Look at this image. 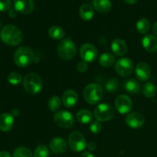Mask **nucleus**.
<instances>
[{
	"label": "nucleus",
	"instance_id": "12",
	"mask_svg": "<svg viewBox=\"0 0 157 157\" xmlns=\"http://www.w3.org/2000/svg\"><path fill=\"white\" fill-rule=\"evenodd\" d=\"M126 123L130 128H140L145 123V117L142 113L133 112L127 115L126 117Z\"/></svg>",
	"mask_w": 157,
	"mask_h": 157
},
{
	"label": "nucleus",
	"instance_id": "6",
	"mask_svg": "<svg viewBox=\"0 0 157 157\" xmlns=\"http://www.w3.org/2000/svg\"><path fill=\"white\" fill-rule=\"evenodd\" d=\"M94 114L97 121L104 122V121H110L113 118L114 115V109L110 104L104 103V104H99L95 108Z\"/></svg>",
	"mask_w": 157,
	"mask_h": 157
},
{
	"label": "nucleus",
	"instance_id": "14",
	"mask_svg": "<svg viewBox=\"0 0 157 157\" xmlns=\"http://www.w3.org/2000/svg\"><path fill=\"white\" fill-rule=\"evenodd\" d=\"M135 73L137 79L141 81H146L151 77V69L150 65L145 62H140L136 65Z\"/></svg>",
	"mask_w": 157,
	"mask_h": 157
},
{
	"label": "nucleus",
	"instance_id": "16",
	"mask_svg": "<svg viewBox=\"0 0 157 157\" xmlns=\"http://www.w3.org/2000/svg\"><path fill=\"white\" fill-rule=\"evenodd\" d=\"M78 97L76 92L73 90H67L62 95V103L65 107H72L77 104Z\"/></svg>",
	"mask_w": 157,
	"mask_h": 157
},
{
	"label": "nucleus",
	"instance_id": "7",
	"mask_svg": "<svg viewBox=\"0 0 157 157\" xmlns=\"http://www.w3.org/2000/svg\"><path fill=\"white\" fill-rule=\"evenodd\" d=\"M68 144L70 148L74 152H81L87 147L86 140L82 133L75 131L71 133L68 138Z\"/></svg>",
	"mask_w": 157,
	"mask_h": 157
},
{
	"label": "nucleus",
	"instance_id": "3",
	"mask_svg": "<svg viewBox=\"0 0 157 157\" xmlns=\"http://www.w3.org/2000/svg\"><path fill=\"white\" fill-rule=\"evenodd\" d=\"M23 87L27 93L35 94L39 93L42 89V80L41 77L37 74H28L23 79Z\"/></svg>",
	"mask_w": 157,
	"mask_h": 157
},
{
	"label": "nucleus",
	"instance_id": "1",
	"mask_svg": "<svg viewBox=\"0 0 157 157\" xmlns=\"http://www.w3.org/2000/svg\"><path fill=\"white\" fill-rule=\"evenodd\" d=\"M0 38L5 44L10 46L18 45L22 40L21 30L13 25H7L0 32Z\"/></svg>",
	"mask_w": 157,
	"mask_h": 157
},
{
	"label": "nucleus",
	"instance_id": "40",
	"mask_svg": "<svg viewBox=\"0 0 157 157\" xmlns=\"http://www.w3.org/2000/svg\"><path fill=\"white\" fill-rule=\"evenodd\" d=\"M18 113H19V111H18V109H13L12 110V112H11V114L13 117H17L18 115Z\"/></svg>",
	"mask_w": 157,
	"mask_h": 157
},
{
	"label": "nucleus",
	"instance_id": "31",
	"mask_svg": "<svg viewBox=\"0 0 157 157\" xmlns=\"http://www.w3.org/2000/svg\"><path fill=\"white\" fill-rule=\"evenodd\" d=\"M119 81L117 78H112V79L109 80L107 83L106 84V90L110 93H113V92L117 91L119 88Z\"/></svg>",
	"mask_w": 157,
	"mask_h": 157
},
{
	"label": "nucleus",
	"instance_id": "17",
	"mask_svg": "<svg viewBox=\"0 0 157 157\" xmlns=\"http://www.w3.org/2000/svg\"><path fill=\"white\" fill-rule=\"evenodd\" d=\"M142 44L144 48L150 53L157 52V37L153 35H147L143 38Z\"/></svg>",
	"mask_w": 157,
	"mask_h": 157
},
{
	"label": "nucleus",
	"instance_id": "42",
	"mask_svg": "<svg viewBox=\"0 0 157 157\" xmlns=\"http://www.w3.org/2000/svg\"><path fill=\"white\" fill-rule=\"evenodd\" d=\"M125 2L130 5H133L137 2V0H125Z\"/></svg>",
	"mask_w": 157,
	"mask_h": 157
},
{
	"label": "nucleus",
	"instance_id": "41",
	"mask_svg": "<svg viewBox=\"0 0 157 157\" xmlns=\"http://www.w3.org/2000/svg\"><path fill=\"white\" fill-rule=\"evenodd\" d=\"M153 33L156 36H157V21L154 23L153 26Z\"/></svg>",
	"mask_w": 157,
	"mask_h": 157
},
{
	"label": "nucleus",
	"instance_id": "10",
	"mask_svg": "<svg viewBox=\"0 0 157 157\" xmlns=\"http://www.w3.org/2000/svg\"><path fill=\"white\" fill-rule=\"evenodd\" d=\"M80 55L85 62H93L98 58V50L94 44L86 43L81 47Z\"/></svg>",
	"mask_w": 157,
	"mask_h": 157
},
{
	"label": "nucleus",
	"instance_id": "21",
	"mask_svg": "<svg viewBox=\"0 0 157 157\" xmlns=\"http://www.w3.org/2000/svg\"><path fill=\"white\" fill-rule=\"evenodd\" d=\"M94 11L93 7L90 4L85 3V4H83L80 7V17L83 20H84V21H89V20L92 19V18L94 16Z\"/></svg>",
	"mask_w": 157,
	"mask_h": 157
},
{
	"label": "nucleus",
	"instance_id": "9",
	"mask_svg": "<svg viewBox=\"0 0 157 157\" xmlns=\"http://www.w3.org/2000/svg\"><path fill=\"white\" fill-rule=\"evenodd\" d=\"M55 123L61 128H69L73 126L75 119L70 112L66 110H60L54 115Z\"/></svg>",
	"mask_w": 157,
	"mask_h": 157
},
{
	"label": "nucleus",
	"instance_id": "13",
	"mask_svg": "<svg viewBox=\"0 0 157 157\" xmlns=\"http://www.w3.org/2000/svg\"><path fill=\"white\" fill-rule=\"evenodd\" d=\"M14 7L18 12L28 15L34 10L35 2L33 0H14Z\"/></svg>",
	"mask_w": 157,
	"mask_h": 157
},
{
	"label": "nucleus",
	"instance_id": "5",
	"mask_svg": "<svg viewBox=\"0 0 157 157\" xmlns=\"http://www.w3.org/2000/svg\"><path fill=\"white\" fill-rule=\"evenodd\" d=\"M77 48L75 42L69 38L62 40L58 45V54L63 60H71L76 55Z\"/></svg>",
	"mask_w": 157,
	"mask_h": 157
},
{
	"label": "nucleus",
	"instance_id": "37",
	"mask_svg": "<svg viewBox=\"0 0 157 157\" xmlns=\"http://www.w3.org/2000/svg\"><path fill=\"white\" fill-rule=\"evenodd\" d=\"M87 149H88L89 150H91V151H93V150H94L95 149H96L97 146H96V144H95L94 142H90V143H88V144H87Z\"/></svg>",
	"mask_w": 157,
	"mask_h": 157
},
{
	"label": "nucleus",
	"instance_id": "25",
	"mask_svg": "<svg viewBox=\"0 0 157 157\" xmlns=\"http://www.w3.org/2000/svg\"><path fill=\"white\" fill-rule=\"evenodd\" d=\"M125 89L128 93L132 94H136L140 92V84L135 79H129L125 83Z\"/></svg>",
	"mask_w": 157,
	"mask_h": 157
},
{
	"label": "nucleus",
	"instance_id": "15",
	"mask_svg": "<svg viewBox=\"0 0 157 157\" xmlns=\"http://www.w3.org/2000/svg\"><path fill=\"white\" fill-rule=\"evenodd\" d=\"M50 149L55 153H63L67 150V143L63 138L55 137L51 140L49 144Z\"/></svg>",
	"mask_w": 157,
	"mask_h": 157
},
{
	"label": "nucleus",
	"instance_id": "27",
	"mask_svg": "<svg viewBox=\"0 0 157 157\" xmlns=\"http://www.w3.org/2000/svg\"><path fill=\"white\" fill-rule=\"evenodd\" d=\"M150 23L148 19L145 18H142L139 19L136 22V29L141 34H145L150 30Z\"/></svg>",
	"mask_w": 157,
	"mask_h": 157
},
{
	"label": "nucleus",
	"instance_id": "36",
	"mask_svg": "<svg viewBox=\"0 0 157 157\" xmlns=\"http://www.w3.org/2000/svg\"><path fill=\"white\" fill-rule=\"evenodd\" d=\"M9 17H11V18H15V17L18 15V12H17L16 9H12L9 10Z\"/></svg>",
	"mask_w": 157,
	"mask_h": 157
},
{
	"label": "nucleus",
	"instance_id": "8",
	"mask_svg": "<svg viewBox=\"0 0 157 157\" xmlns=\"http://www.w3.org/2000/svg\"><path fill=\"white\" fill-rule=\"evenodd\" d=\"M117 73L122 77H128L131 75L134 70V64L130 58H124L118 60L115 64Z\"/></svg>",
	"mask_w": 157,
	"mask_h": 157
},
{
	"label": "nucleus",
	"instance_id": "22",
	"mask_svg": "<svg viewBox=\"0 0 157 157\" xmlns=\"http://www.w3.org/2000/svg\"><path fill=\"white\" fill-rule=\"evenodd\" d=\"M77 119L81 124H87L91 122L93 117L91 112L86 109H82L77 113Z\"/></svg>",
	"mask_w": 157,
	"mask_h": 157
},
{
	"label": "nucleus",
	"instance_id": "20",
	"mask_svg": "<svg viewBox=\"0 0 157 157\" xmlns=\"http://www.w3.org/2000/svg\"><path fill=\"white\" fill-rule=\"evenodd\" d=\"M93 6L98 12L106 13L110 10L112 4L110 0H93Z\"/></svg>",
	"mask_w": 157,
	"mask_h": 157
},
{
	"label": "nucleus",
	"instance_id": "24",
	"mask_svg": "<svg viewBox=\"0 0 157 157\" xmlns=\"http://www.w3.org/2000/svg\"><path fill=\"white\" fill-rule=\"evenodd\" d=\"M99 62L104 67H111L115 62L114 55L110 53H104L99 58Z\"/></svg>",
	"mask_w": 157,
	"mask_h": 157
},
{
	"label": "nucleus",
	"instance_id": "4",
	"mask_svg": "<svg viewBox=\"0 0 157 157\" xmlns=\"http://www.w3.org/2000/svg\"><path fill=\"white\" fill-rule=\"evenodd\" d=\"M104 91L101 85L95 83L88 84L84 90V100L90 104H96L102 100Z\"/></svg>",
	"mask_w": 157,
	"mask_h": 157
},
{
	"label": "nucleus",
	"instance_id": "18",
	"mask_svg": "<svg viewBox=\"0 0 157 157\" xmlns=\"http://www.w3.org/2000/svg\"><path fill=\"white\" fill-rule=\"evenodd\" d=\"M14 124V117L11 113H4L0 115V130L9 131Z\"/></svg>",
	"mask_w": 157,
	"mask_h": 157
},
{
	"label": "nucleus",
	"instance_id": "33",
	"mask_svg": "<svg viewBox=\"0 0 157 157\" xmlns=\"http://www.w3.org/2000/svg\"><path fill=\"white\" fill-rule=\"evenodd\" d=\"M90 130L94 134H98L102 130V125L99 121H95L91 123L90 126Z\"/></svg>",
	"mask_w": 157,
	"mask_h": 157
},
{
	"label": "nucleus",
	"instance_id": "29",
	"mask_svg": "<svg viewBox=\"0 0 157 157\" xmlns=\"http://www.w3.org/2000/svg\"><path fill=\"white\" fill-rule=\"evenodd\" d=\"M13 157H33V155L29 148L21 147L14 151Z\"/></svg>",
	"mask_w": 157,
	"mask_h": 157
},
{
	"label": "nucleus",
	"instance_id": "35",
	"mask_svg": "<svg viewBox=\"0 0 157 157\" xmlns=\"http://www.w3.org/2000/svg\"><path fill=\"white\" fill-rule=\"evenodd\" d=\"M87 67H88V66L85 61H81L77 64V70L81 73H84V71H86L87 70Z\"/></svg>",
	"mask_w": 157,
	"mask_h": 157
},
{
	"label": "nucleus",
	"instance_id": "30",
	"mask_svg": "<svg viewBox=\"0 0 157 157\" xmlns=\"http://www.w3.org/2000/svg\"><path fill=\"white\" fill-rule=\"evenodd\" d=\"M8 81L12 85H18L22 81V77L18 72H12L7 77Z\"/></svg>",
	"mask_w": 157,
	"mask_h": 157
},
{
	"label": "nucleus",
	"instance_id": "23",
	"mask_svg": "<svg viewBox=\"0 0 157 157\" xmlns=\"http://www.w3.org/2000/svg\"><path fill=\"white\" fill-rule=\"evenodd\" d=\"M48 35L53 39L59 40L65 36V32L60 26L54 25L48 29Z\"/></svg>",
	"mask_w": 157,
	"mask_h": 157
},
{
	"label": "nucleus",
	"instance_id": "39",
	"mask_svg": "<svg viewBox=\"0 0 157 157\" xmlns=\"http://www.w3.org/2000/svg\"><path fill=\"white\" fill-rule=\"evenodd\" d=\"M81 157H94V155L92 154L91 153H90V152H84V153H83L82 154H81Z\"/></svg>",
	"mask_w": 157,
	"mask_h": 157
},
{
	"label": "nucleus",
	"instance_id": "28",
	"mask_svg": "<svg viewBox=\"0 0 157 157\" xmlns=\"http://www.w3.org/2000/svg\"><path fill=\"white\" fill-rule=\"evenodd\" d=\"M61 105V101L59 97L58 96H52V98H50V99L48 100V108L52 112H55L58 110H59Z\"/></svg>",
	"mask_w": 157,
	"mask_h": 157
},
{
	"label": "nucleus",
	"instance_id": "38",
	"mask_svg": "<svg viewBox=\"0 0 157 157\" xmlns=\"http://www.w3.org/2000/svg\"><path fill=\"white\" fill-rule=\"evenodd\" d=\"M0 157H11V155L7 151H0Z\"/></svg>",
	"mask_w": 157,
	"mask_h": 157
},
{
	"label": "nucleus",
	"instance_id": "2",
	"mask_svg": "<svg viewBox=\"0 0 157 157\" xmlns=\"http://www.w3.org/2000/svg\"><path fill=\"white\" fill-rule=\"evenodd\" d=\"M35 54L32 49L28 46H22L17 49L13 55L15 64L20 67H25L32 64Z\"/></svg>",
	"mask_w": 157,
	"mask_h": 157
},
{
	"label": "nucleus",
	"instance_id": "34",
	"mask_svg": "<svg viewBox=\"0 0 157 157\" xmlns=\"http://www.w3.org/2000/svg\"><path fill=\"white\" fill-rule=\"evenodd\" d=\"M11 0H0V12H8L11 9Z\"/></svg>",
	"mask_w": 157,
	"mask_h": 157
},
{
	"label": "nucleus",
	"instance_id": "26",
	"mask_svg": "<svg viewBox=\"0 0 157 157\" xmlns=\"http://www.w3.org/2000/svg\"><path fill=\"white\" fill-rule=\"evenodd\" d=\"M157 89L156 85L152 82H147L143 87V94L146 98H151L156 95Z\"/></svg>",
	"mask_w": 157,
	"mask_h": 157
},
{
	"label": "nucleus",
	"instance_id": "32",
	"mask_svg": "<svg viewBox=\"0 0 157 157\" xmlns=\"http://www.w3.org/2000/svg\"><path fill=\"white\" fill-rule=\"evenodd\" d=\"M49 152L44 145H40L35 149L33 157H48Z\"/></svg>",
	"mask_w": 157,
	"mask_h": 157
},
{
	"label": "nucleus",
	"instance_id": "19",
	"mask_svg": "<svg viewBox=\"0 0 157 157\" xmlns=\"http://www.w3.org/2000/svg\"><path fill=\"white\" fill-rule=\"evenodd\" d=\"M111 49L117 56H122L127 52V47L125 41L120 38L114 39L111 43Z\"/></svg>",
	"mask_w": 157,
	"mask_h": 157
},
{
	"label": "nucleus",
	"instance_id": "11",
	"mask_svg": "<svg viewBox=\"0 0 157 157\" xmlns=\"http://www.w3.org/2000/svg\"><path fill=\"white\" fill-rule=\"evenodd\" d=\"M115 107L121 113H127L131 110L133 102L128 96L125 94L119 95L115 100Z\"/></svg>",
	"mask_w": 157,
	"mask_h": 157
},
{
	"label": "nucleus",
	"instance_id": "43",
	"mask_svg": "<svg viewBox=\"0 0 157 157\" xmlns=\"http://www.w3.org/2000/svg\"><path fill=\"white\" fill-rule=\"evenodd\" d=\"M0 26H1V22H0Z\"/></svg>",
	"mask_w": 157,
	"mask_h": 157
}]
</instances>
